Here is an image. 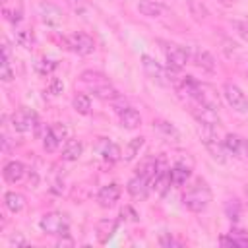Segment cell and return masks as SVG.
<instances>
[{
    "mask_svg": "<svg viewBox=\"0 0 248 248\" xmlns=\"http://www.w3.org/2000/svg\"><path fill=\"white\" fill-rule=\"evenodd\" d=\"M209 202H211V188L203 178H196L182 194V205L194 213L203 211L209 205Z\"/></svg>",
    "mask_w": 248,
    "mask_h": 248,
    "instance_id": "cell-1",
    "label": "cell"
},
{
    "mask_svg": "<svg viewBox=\"0 0 248 248\" xmlns=\"http://www.w3.org/2000/svg\"><path fill=\"white\" fill-rule=\"evenodd\" d=\"M198 136H200L202 143L205 145V149L209 151V155H211L217 163H225V161H227V155H225L227 149H225V145L219 141V138H217L213 126L198 124Z\"/></svg>",
    "mask_w": 248,
    "mask_h": 248,
    "instance_id": "cell-2",
    "label": "cell"
},
{
    "mask_svg": "<svg viewBox=\"0 0 248 248\" xmlns=\"http://www.w3.org/2000/svg\"><path fill=\"white\" fill-rule=\"evenodd\" d=\"M39 227L46 234H54V236L70 234V221L64 213H58V211H50V213L43 215L39 221Z\"/></svg>",
    "mask_w": 248,
    "mask_h": 248,
    "instance_id": "cell-3",
    "label": "cell"
},
{
    "mask_svg": "<svg viewBox=\"0 0 248 248\" xmlns=\"http://www.w3.org/2000/svg\"><path fill=\"white\" fill-rule=\"evenodd\" d=\"M159 43L163 45L161 48H163V54L169 62V70L178 72L188 64V60H190L188 48H184L180 45H174V43H167V41H159Z\"/></svg>",
    "mask_w": 248,
    "mask_h": 248,
    "instance_id": "cell-4",
    "label": "cell"
},
{
    "mask_svg": "<svg viewBox=\"0 0 248 248\" xmlns=\"http://www.w3.org/2000/svg\"><path fill=\"white\" fill-rule=\"evenodd\" d=\"M141 66H143V72L147 74L149 79H153L155 83L159 85H172L176 79L170 76V72H167L155 58H151L149 54H141Z\"/></svg>",
    "mask_w": 248,
    "mask_h": 248,
    "instance_id": "cell-5",
    "label": "cell"
},
{
    "mask_svg": "<svg viewBox=\"0 0 248 248\" xmlns=\"http://www.w3.org/2000/svg\"><path fill=\"white\" fill-rule=\"evenodd\" d=\"M39 126V118H37V112L27 108V107H21L17 108L14 114H12V128L19 134H27L31 130H35Z\"/></svg>",
    "mask_w": 248,
    "mask_h": 248,
    "instance_id": "cell-6",
    "label": "cell"
},
{
    "mask_svg": "<svg viewBox=\"0 0 248 248\" xmlns=\"http://www.w3.org/2000/svg\"><path fill=\"white\" fill-rule=\"evenodd\" d=\"M66 45H68L70 50H74L81 56H87V54L95 52V41L87 33H72L70 37H66Z\"/></svg>",
    "mask_w": 248,
    "mask_h": 248,
    "instance_id": "cell-7",
    "label": "cell"
},
{
    "mask_svg": "<svg viewBox=\"0 0 248 248\" xmlns=\"http://www.w3.org/2000/svg\"><path fill=\"white\" fill-rule=\"evenodd\" d=\"M223 95H225L227 103H229L234 110H238V112H246V110H248V99H246V95L242 93V89H240L238 85H234V83H225V85H223Z\"/></svg>",
    "mask_w": 248,
    "mask_h": 248,
    "instance_id": "cell-8",
    "label": "cell"
},
{
    "mask_svg": "<svg viewBox=\"0 0 248 248\" xmlns=\"http://www.w3.org/2000/svg\"><path fill=\"white\" fill-rule=\"evenodd\" d=\"M192 116L196 118L198 124H207V126H219L221 124V116L215 108L207 107V105H202V103H194L192 107Z\"/></svg>",
    "mask_w": 248,
    "mask_h": 248,
    "instance_id": "cell-9",
    "label": "cell"
},
{
    "mask_svg": "<svg viewBox=\"0 0 248 248\" xmlns=\"http://www.w3.org/2000/svg\"><path fill=\"white\" fill-rule=\"evenodd\" d=\"M188 54H190V60H192L198 68H202V70H205V72H215L217 62H215V58H213V54H211L209 50H205V48H202V46H190V48H188Z\"/></svg>",
    "mask_w": 248,
    "mask_h": 248,
    "instance_id": "cell-10",
    "label": "cell"
},
{
    "mask_svg": "<svg viewBox=\"0 0 248 248\" xmlns=\"http://www.w3.org/2000/svg\"><path fill=\"white\" fill-rule=\"evenodd\" d=\"M39 16H41L43 23H46L50 27H58L62 23V12L52 2H46V0L39 2Z\"/></svg>",
    "mask_w": 248,
    "mask_h": 248,
    "instance_id": "cell-11",
    "label": "cell"
},
{
    "mask_svg": "<svg viewBox=\"0 0 248 248\" xmlns=\"http://www.w3.org/2000/svg\"><path fill=\"white\" fill-rule=\"evenodd\" d=\"M128 194L132 196V198H136V200H145L147 196H149V192H151V184H149V180L145 178V176H141V174H136V176H132L130 180H128Z\"/></svg>",
    "mask_w": 248,
    "mask_h": 248,
    "instance_id": "cell-12",
    "label": "cell"
},
{
    "mask_svg": "<svg viewBox=\"0 0 248 248\" xmlns=\"http://www.w3.org/2000/svg\"><path fill=\"white\" fill-rule=\"evenodd\" d=\"M2 16L12 25H17L23 17V2L21 0H2Z\"/></svg>",
    "mask_w": 248,
    "mask_h": 248,
    "instance_id": "cell-13",
    "label": "cell"
},
{
    "mask_svg": "<svg viewBox=\"0 0 248 248\" xmlns=\"http://www.w3.org/2000/svg\"><path fill=\"white\" fill-rule=\"evenodd\" d=\"M118 198H120V186L114 184V182L103 186L97 194V202H99L101 207H112L118 202Z\"/></svg>",
    "mask_w": 248,
    "mask_h": 248,
    "instance_id": "cell-14",
    "label": "cell"
},
{
    "mask_svg": "<svg viewBox=\"0 0 248 248\" xmlns=\"http://www.w3.org/2000/svg\"><path fill=\"white\" fill-rule=\"evenodd\" d=\"M2 176H4L6 182L16 184V182H19V180L25 176V165H23L21 161H10V163L4 165Z\"/></svg>",
    "mask_w": 248,
    "mask_h": 248,
    "instance_id": "cell-15",
    "label": "cell"
},
{
    "mask_svg": "<svg viewBox=\"0 0 248 248\" xmlns=\"http://www.w3.org/2000/svg\"><path fill=\"white\" fill-rule=\"evenodd\" d=\"M190 174H192V167L186 165L184 161H176V163L170 167V182H172L174 186L186 184V180L190 178Z\"/></svg>",
    "mask_w": 248,
    "mask_h": 248,
    "instance_id": "cell-16",
    "label": "cell"
},
{
    "mask_svg": "<svg viewBox=\"0 0 248 248\" xmlns=\"http://www.w3.org/2000/svg\"><path fill=\"white\" fill-rule=\"evenodd\" d=\"M120 126L126 128V130H136V128H140V126H141V114H140L136 108H132V107L124 108V110L120 112Z\"/></svg>",
    "mask_w": 248,
    "mask_h": 248,
    "instance_id": "cell-17",
    "label": "cell"
},
{
    "mask_svg": "<svg viewBox=\"0 0 248 248\" xmlns=\"http://www.w3.org/2000/svg\"><path fill=\"white\" fill-rule=\"evenodd\" d=\"M97 151H99V153L103 155V159H107V161H118V159L122 157L120 147H118L116 143H112L110 140H107V138H103V140L99 141Z\"/></svg>",
    "mask_w": 248,
    "mask_h": 248,
    "instance_id": "cell-18",
    "label": "cell"
},
{
    "mask_svg": "<svg viewBox=\"0 0 248 248\" xmlns=\"http://www.w3.org/2000/svg\"><path fill=\"white\" fill-rule=\"evenodd\" d=\"M79 81H81V83H85L89 89L108 83V79H107V76H105V74H101V72H93V70H85V72L79 76Z\"/></svg>",
    "mask_w": 248,
    "mask_h": 248,
    "instance_id": "cell-19",
    "label": "cell"
},
{
    "mask_svg": "<svg viewBox=\"0 0 248 248\" xmlns=\"http://www.w3.org/2000/svg\"><path fill=\"white\" fill-rule=\"evenodd\" d=\"M138 12L145 17H159L163 14V4L155 0H140L138 2Z\"/></svg>",
    "mask_w": 248,
    "mask_h": 248,
    "instance_id": "cell-20",
    "label": "cell"
},
{
    "mask_svg": "<svg viewBox=\"0 0 248 248\" xmlns=\"http://www.w3.org/2000/svg\"><path fill=\"white\" fill-rule=\"evenodd\" d=\"M81 153H83L81 141H78V140H68L66 145H64V149H62V159H66V161H78V159L81 157Z\"/></svg>",
    "mask_w": 248,
    "mask_h": 248,
    "instance_id": "cell-21",
    "label": "cell"
},
{
    "mask_svg": "<svg viewBox=\"0 0 248 248\" xmlns=\"http://www.w3.org/2000/svg\"><path fill=\"white\" fill-rule=\"evenodd\" d=\"M223 145H225V149H227L229 153H232V155H240L242 149L246 147V141H244L240 136H236V134H227L225 140H223Z\"/></svg>",
    "mask_w": 248,
    "mask_h": 248,
    "instance_id": "cell-22",
    "label": "cell"
},
{
    "mask_svg": "<svg viewBox=\"0 0 248 248\" xmlns=\"http://www.w3.org/2000/svg\"><path fill=\"white\" fill-rule=\"evenodd\" d=\"M4 205L12 211V213H19L25 205V198L19 192H6L4 194Z\"/></svg>",
    "mask_w": 248,
    "mask_h": 248,
    "instance_id": "cell-23",
    "label": "cell"
},
{
    "mask_svg": "<svg viewBox=\"0 0 248 248\" xmlns=\"http://www.w3.org/2000/svg\"><path fill=\"white\" fill-rule=\"evenodd\" d=\"M157 165H159V159H155V157H145V159L138 165L136 174H141V176H145L147 180H151L153 174H155V170H157Z\"/></svg>",
    "mask_w": 248,
    "mask_h": 248,
    "instance_id": "cell-24",
    "label": "cell"
},
{
    "mask_svg": "<svg viewBox=\"0 0 248 248\" xmlns=\"http://www.w3.org/2000/svg\"><path fill=\"white\" fill-rule=\"evenodd\" d=\"M91 91H93V95H95V97H99V99H103V101H114L116 97H120L118 89H116V87H112L110 83H105V85L93 87Z\"/></svg>",
    "mask_w": 248,
    "mask_h": 248,
    "instance_id": "cell-25",
    "label": "cell"
},
{
    "mask_svg": "<svg viewBox=\"0 0 248 248\" xmlns=\"http://www.w3.org/2000/svg\"><path fill=\"white\" fill-rule=\"evenodd\" d=\"M188 10H190V16L196 21H203L209 16V12H207V8H205V4L202 0H188Z\"/></svg>",
    "mask_w": 248,
    "mask_h": 248,
    "instance_id": "cell-26",
    "label": "cell"
},
{
    "mask_svg": "<svg viewBox=\"0 0 248 248\" xmlns=\"http://www.w3.org/2000/svg\"><path fill=\"white\" fill-rule=\"evenodd\" d=\"M141 147H143V138H141V136H140V138H132V140L128 141L124 153H122V159H124V161H132V159L140 153Z\"/></svg>",
    "mask_w": 248,
    "mask_h": 248,
    "instance_id": "cell-27",
    "label": "cell"
},
{
    "mask_svg": "<svg viewBox=\"0 0 248 248\" xmlns=\"http://www.w3.org/2000/svg\"><path fill=\"white\" fill-rule=\"evenodd\" d=\"M114 231H116V221H112V219H103L97 225V232H99L101 242H107V238H110Z\"/></svg>",
    "mask_w": 248,
    "mask_h": 248,
    "instance_id": "cell-28",
    "label": "cell"
},
{
    "mask_svg": "<svg viewBox=\"0 0 248 248\" xmlns=\"http://www.w3.org/2000/svg\"><path fill=\"white\" fill-rule=\"evenodd\" d=\"M72 107H74L79 114H89V110H91V99H89V95H85V93L76 95L74 101H72Z\"/></svg>",
    "mask_w": 248,
    "mask_h": 248,
    "instance_id": "cell-29",
    "label": "cell"
},
{
    "mask_svg": "<svg viewBox=\"0 0 248 248\" xmlns=\"http://www.w3.org/2000/svg\"><path fill=\"white\" fill-rule=\"evenodd\" d=\"M56 68H58V62H56V60H50V58H41V60L35 64V70H37L39 76H48V74H52Z\"/></svg>",
    "mask_w": 248,
    "mask_h": 248,
    "instance_id": "cell-30",
    "label": "cell"
},
{
    "mask_svg": "<svg viewBox=\"0 0 248 248\" xmlns=\"http://www.w3.org/2000/svg\"><path fill=\"white\" fill-rule=\"evenodd\" d=\"M58 145H60V140L54 136V132L50 130V126L45 130V134H43V147L48 151V153H52V151H56L58 149Z\"/></svg>",
    "mask_w": 248,
    "mask_h": 248,
    "instance_id": "cell-31",
    "label": "cell"
},
{
    "mask_svg": "<svg viewBox=\"0 0 248 248\" xmlns=\"http://www.w3.org/2000/svg\"><path fill=\"white\" fill-rule=\"evenodd\" d=\"M16 43L21 45V46H25V48H31L33 43H35V35H33V31H29V29H21V31H17V33H16Z\"/></svg>",
    "mask_w": 248,
    "mask_h": 248,
    "instance_id": "cell-32",
    "label": "cell"
},
{
    "mask_svg": "<svg viewBox=\"0 0 248 248\" xmlns=\"http://www.w3.org/2000/svg\"><path fill=\"white\" fill-rule=\"evenodd\" d=\"M229 236L236 242V246H240V248H248V232H246L244 229L232 227V229H231V232H229Z\"/></svg>",
    "mask_w": 248,
    "mask_h": 248,
    "instance_id": "cell-33",
    "label": "cell"
},
{
    "mask_svg": "<svg viewBox=\"0 0 248 248\" xmlns=\"http://www.w3.org/2000/svg\"><path fill=\"white\" fill-rule=\"evenodd\" d=\"M225 213H227V217L231 221H238V217H240V203H238V200H227Z\"/></svg>",
    "mask_w": 248,
    "mask_h": 248,
    "instance_id": "cell-34",
    "label": "cell"
},
{
    "mask_svg": "<svg viewBox=\"0 0 248 248\" xmlns=\"http://www.w3.org/2000/svg\"><path fill=\"white\" fill-rule=\"evenodd\" d=\"M157 128H159V130H161L165 136H169V138L172 136V140H174V141H178L180 134H178V130H176L172 124H169V122H157Z\"/></svg>",
    "mask_w": 248,
    "mask_h": 248,
    "instance_id": "cell-35",
    "label": "cell"
},
{
    "mask_svg": "<svg viewBox=\"0 0 248 248\" xmlns=\"http://www.w3.org/2000/svg\"><path fill=\"white\" fill-rule=\"evenodd\" d=\"M231 25H232V29H234L242 39H246V41H248V21L232 19V21H231Z\"/></svg>",
    "mask_w": 248,
    "mask_h": 248,
    "instance_id": "cell-36",
    "label": "cell"
},
{
    "mask_svg": "<svg viewBox=\"0 0 248 248\" xmlns=\"http://www.w3.org/2000/svg\"><path fill=\"white\" fill-rule=\"evenodd\" d=\"M50 130H52V132H54V136L60 140V143H62V141L66 140V136H68V128H66L62 122H54V124L50 126Z\"/></svg>",
    "mask_w": 248,
    "mask_h": 248,
    "instance_id": "cell-37",
    "label": "cell"
},
{
    "mask_svg": "<svg viewBox=\"0 0 248 248\" xmlns=\"http://www.w3.org/2000/svg\"><path fill=\"white\" fill-rule=\"evenodd\" d=\"M48 91H50L52 95H60V93L64 91V83H62L58 78H52L50 83H48Z\"/></svg>",
    "mask_w": 248,
    "mask_h": 248,
    "instance_id": "cell-38",
    "label": "cell"
},
{
    "mask_svg": "<svg viewBox=\"0 0 248 248\" xmlns=\"http://www.w3.org/2000/svg\"><path fill=\"white\" fill-rule=\"evenodd\" d=\"M159 244H161V246L170 248V246H178L180 242H176V240L172 238V234H170V232H165V234H161V236H159Z\"/></svg>",
    "mask_w": 248,
    "mask_h": 248,
    "instance_id": "cell-39",
    "label": "cell"
},
{
    "mask_svg": "<svg viewBox=\"0 0 248 248\" xmlns=\"http://www.w3.org/2000/svg\"><path fill=\"white\" fill-rule=\"evenodd\" d=\"M10 246H27V240L21 232H16L10 236Z\"/></svg>",
    "mask_w": 248,
    "mask_h": 248,
    "instance_id": "cell-40",
    "label": "cell"
},
{
    "mask_svg": "<svg viewBox=\"0 0 248 248\" xmlns=\"http://www.w3.org/2000/svg\"><path fill=\"white\" fill-rule=\"evenodd\" d=\"M68 4L74 8V12H83L85 8V0H68Z\"/></svg>",
    "mask_w": 248,
    "mask_h": 248,
    "instance_id": "cell-41",
    "label": "cell"
},
{
    "mask_svg": "<svg viewBox=\"0 0 248 248\" xmlns=\"http://www.w3.org/2000/svg\"><path fill=\"white\" fill-rule=\"evenodd\" d=\"M66 236H68V234H66ZM66 236L58 240V246H64V244H68V246H72V244H74V240H72V238H66Z\"/></svg>",
    "mask_w": 248,
    "mask_h": 248,
    "instance_id": "cell-42",
    "label": "cell"
},
{
    "mask_svg": "<svg viewBox=\"0 0 248 248\" xmlns=\"http://www.w3.org/2000/svg\"><path fill=\"white\" fill-rule=\"evenodd\" d=\"M221 2H223V4H229V0H221Z\"/></svg>",
    "mask_w": 248,
    "mask_h": 248,
    "instance_id": "cell-43",
    "label": "cell"
}]
</instances>
